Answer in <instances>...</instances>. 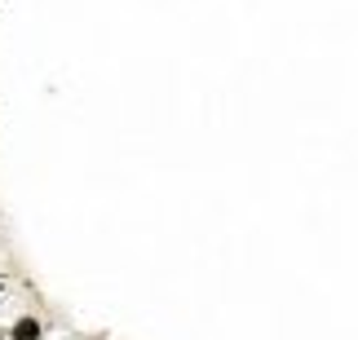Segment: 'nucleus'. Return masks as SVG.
<instances>
[{
    "label": "nucleus",
    "instance_id": "obj_2",
    "mask_svg": "<svg viewBox=\"0 0 358 340\" xmlns=\"http://www.w3.org/2000/svg\"><path fill=\"white\" fill-rule=\"evenodd\" d=\"M0 340H9V336H0Z\"/></svg>",
    "mask_w": 358,
    "mask_h": 340
},
{
    "label": "nucleus",
    "instance_id": "obj_1",
    "mask_svg": "<svg viewBox=\"0 0 358 340\" xmlns=\"http://www.w3.org/2000/svg\"><path fill=\"white\" fill-rule=\"evenodd\" d=\"M9 340H45V323L31 318V314H22V318L9 327Z\"/></svg>",
    "mask_w": 358,
    "mask_h": 340
}]
</instances>
